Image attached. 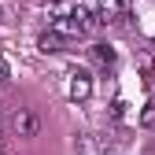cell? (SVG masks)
<instances>
[{"label":"cell","mask_w":155,"mask_h":155,"mask_svg":"<svg viewBox=\"0 0 155 155\" xmlns=\"http://www.w3.org/2000/svg\"><path fill=\"white\" fill-rule=\"evenodd\" d=\"M137 63H140V70H144V74H151V67H155V59H151L148 52H137Z\"/></svg>","instance_id":"cell-8"},{"label":"cell","mask_w":155,"mask_h":155,"mask_svg":"<svg viewBox=\"0 0 155 155\" xmlns=\"http://www.w3.org/2000/svg\"><path fill=\"white\" fill-rule=\"evenodd\" d=\"M92 55H96L104 67H114V48H111V45H92Z\"/></svg>","instance_id":"cell-6"},{"label":"cell","mask_w":155,"mask_h":155,"mask_svg":"<svg viewBox=\"0 0 155 155\" xmlns=\"http://www.w3.org/2000/svg\"><path fill=\"white\" fill-rule=\"evenodd\" d=\"M37 48H41L45 55H52V52H63V48H67V37H63V33H55V30H48V33H41Z\"/></svg>","instance_id":"cell-3"},{"label":"cell","mask_w":155,"mask_h":155,"mask_svg":"<svg viewBox=\"0 0 155 155\" xmlns=\"http://www.w3.org/2000/svg\"><path fill=\"white\" fill-rule=\"evenodd\" d=\"M8 129L15 133V137H37V129H41V122H37V114L30 111H11V118H8Z\"/></svg>","instance_id":"cell-1"},{"label":"cell","mask_w":155,"mask_h":155,"mask_svg":"<svg viewBox=\"0 0 155 155\" xmlns=\"http://www.w3.org/2000/svg\"><path fill=\"white\" fill-rule=\"evenodd\" d=\"M122 15V0H100V22H114Z\"/></svg>","instance_id":"cell-5"},{"label":"cell","mask_w":155,"mask_h":155,"mask_svg":"<svg viewBox=\"0 0 155 155\" xmlns=\"http://www.w3.org/2000/svg\"><path fill=\"white\" fill-rule=\"evenodd\" d=\"M78 8V0H48V18H67V15H74Z\"/></svg>","instance_id":"cell-4"},{"label":"cell","mask_w":155,"mask_h":155,"mask_svg":"<svg viewBox=\"0 0 155 155\" xmlns=\"http://www.w3.org/2000/svg\"><path fill=\"white\" fill-rule=\"evenodd\" d=\"M0 15H4V8H0Z\"/></svg>","instance_id":"cell-9"},{"label":"cell","mask_w":155,"mask_h":155,"mask_svg":"<svg viewBox=\"0 0 155 155\" xmlns=\"http://www.w3.org/2000/svg\"><path fill=\"white\" fill-rule=\"evenodd\" d=\"M140 126H155V100L144 104V111H140Z\"/></svg>","instance_id":"cell-7"},{"label":"cell","mask_w":155,"mask_h":155,"mask_svg":"<svg viewBox=\"0 0 155 155\" xmlns=\"http://www.w3.org/2000/svg\"><path fill=\"white\" fill-rule=\"evenodd\" d=\"M67 92H70V100H74V104H85L89 96H92V78H89L85 70H74V74H70Z\"/></svg>","instance_id":"cell-2"}]
</instances>
